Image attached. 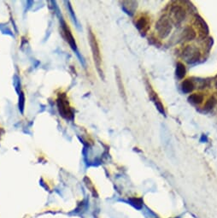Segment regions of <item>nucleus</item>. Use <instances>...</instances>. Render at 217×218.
<instances>
[{
  "instance_id": "1",
  "label": "nucleus",
  "mask_w": 217,
  "mask_h": 218,
  "mask_svg": "<svg viewBox=\"0 0 217 218\" xmlns=\"http://www.w3.org/2000/svg\"><path fill=\"white\" fill-rule=\"evenodd\" d=\"M89 42L91 45V52H92V57L94 60L96 68L98 71V73L101 76H103V70H102V57H101V53H100L99 46L96 39V36L93 34V32L89 29Z\"/></svg>"
},
{
  "instance_id": "2",
  "label": "nucleus",
  "mask_w": 217,
  "mask_h": 218,
  "mask_svg": "<svg viewBox=\"0 0 217 218\" xmlns=\"http://www.w3.org/2000/svg\"><path fill=\"white\" fill-rule=\"evenodd\" d=\"M156 30L161 39H166L172 32L173 24L168 16H162L156 22Z\"/></svg>"
},
{
  "instance_id": "3",
  "label": "nucleus",
  "mask_w": 217,
  "mask_h": 218,
  "mask_svg": "<svg viewBox=\"0 0 217 218\" xmlns=\"http://www.w3.org/2000/svg\"><path fill=\"white\" fill-rule=\"evenodd\" d=\"M187 16V11L185 8L180 5H173L170 7L169 16L168 17L175 26H179L185 21Z\"/></svg>"
},
{
  "instance_id": "4",
  "label": "nucleus",
  "mask_w": 217,
  "mask_h": 218,
  "mask_svg": "<svg viewBox=\"0 0 217 218\" xmlns=\"http://www.w3.org/2000/svg\"><path fill=\"white\" fill-rule=\"evenodd\" d=\"M182 57L187 63L192 64L200 60L201 53L197 46L192 45H188L183 49Z\"/></svg>"
},
{
  "instance_id": "5",
  "label": "nucleus",
  "mask_w": 217,
  "mask_h": 218,
  "mask_svg": "<svg viewBox=\"0 0 217 218\" xmlns=\"http://www.w3.org/2000/svg\"><path fill=\"white\" fill-rule=\"evenodd\" d=\"M57 106H58V109H59V112L61 114V116L62 117L66 118L68 120H70L73 118V112H72V109L70 108L69 103V100L67 98L64 93L61 94L58 99H57Z\"/></svg>"
},
{
  "instance_id": "6",
  "label": "nucleus",
  "mask_w": 217,
  "mask_h": 218,
  "mask_svg": "<svg viewBox=\"0 0 217 218\" xmlns=\"http://www.w3.org/2000/svg\"><path fill=\"white\" fill-rule=\"evenodd\" d=\"M194 25L200 39H206L208 37V33H209V28H208V24L204 21V19L199 15H196L194 17Z\"/></svg>"
},
{
  "instance_id": "7",
  "label": "nucleus",
  "mask_w": 217,
  "mask_h": 218,
  "mask_svg": "<svg viewBox=\"0 0 217 218\" xmlns=\"http://www.w3.org/2000/svg\"><path fill=\"white\" fill-rule=\"evenodd\" d=\"M147 88H148V92H149V97L151 99V101L154 103V105L156 107V109H158V111L160 112L161 114H162L163 116H166V111L165 109H164V105L162 104V102L160 99L159 96L157 95L156 93L153 89H152L151 86V84H149L147 82Z\"/></svg>"
},
{
  "instance_id": "8",
  "label": "nucleus",
  "mask_w": 217,
  "mask_h": 218,
  "mask_svg": "<svg viewBox=\"0 0 217 218\" xmlns=\"http://www.w3.org/2000/svg\"><path fill=\"white\" fill-rule=\"evenodd\" d=\"M136 27L138 28L139 33L142 35H145L151 27V21L150 18L146 16H142L138 18L137 22L135 23Z\"/></svg>"
},
{
  "instance_id": "9",
  "label": "nucleus",
  "mask_w": 217,
  "mask_h": 218,
  "mask_svg": "<svg viewBox=\"0 0 217 218\" xmlns=\"http://www.w3.org/2000/svg\"><path fill=\"white\" fill-rule=\"evenodd\" d=\"M197 37V32L196 30L191 26H187L184 28L181 34V39L185 42H190L192 41L193 39H196Z\"/></svg>"
},
{
  "instance_id": "10",
  "label": "nucleus",
  "mask_w": 217,
  "mask_h": 218,
  "mask_svg": "<svg viewBox=\"0 0 217 218\" xmlns=\"http://www.w3.org/2000/svg\"><path fill=\"white\" fill-rule=\"evenodd\" d=\"M62 33H63V34H64V36H65L67 41H68V42H69V44L70 45H71V47L74 49V50H75V49H76L75 41H74V38H73V36H72L71 33H70L69 28V27H68V26L66 25L65 22H62Z\"/></svg>"
},
{
  "instance_id": "11",
  "label": "nucleus",
  "mask_w": 217,
  "mask_h": 218,
  "mask_svg": "<svg viewBox=\"0 0 217 218\" xmlns=\"http://www.w3.org/2000/svg\"><path fill=\"white\" fill-rule=\"evenodd\" d=\"M180 88L184 93H191L195 89V85L191 79H186L180 84Z\"/></svg>"
},
{
  "instance_id": "12",
  "label": "nucleus",
  "mask_w": 217,
  "mask_h": 218,
  "mask_svg": "<svg viewBox=\"0 0 217 218\" xmlns=\"http://www.w3.org/2000/svg\"><path fill=\"white\" fill-rule=\"evenodd\" d=\"M122 4H123L122 5L123 9L130 16L134 14V11L138 7V2H135V1H126V2H123Z\"/></svg>"
},
{
  "instance_id": "13",
  "label": "nucleus",
  "mask_w": 217,
  "mask_h": 218,
  "mask_svg": "<svg viewBox=\"0 0 217 218\" xmlns=\"http://www.w3.org/2000/svg\"><path fill=\"white\" fill-rule=\"evenodd\" d=\"M204 99V96L203 93L200 92H196V93H192L190 96L188 97V101L189 103H191L194 105H200L201 104H203Z\"/></svg>"
},
{
  "instance_id": "14",
  "label": "nucleus",
  "mask_w": 217,
  "mask_h": 218,
  "mask_svg": "<svg viewBox=\"0 0 217 218\" xmlns=\"http://www.w3.org/2000/svg\"><path fill=\"white\" fill-rule=\"evenodd\" d=\"M175 74H176V77H177L179 80H183L184 77L186 76V74H187L186 66L184 65V63H181V62H178L177 64H176Z\"/></svg>"
},
{
  "instance_id": "15",
  "label": "nucleus",
  "mask_w": 217,
  "mask_h": 218,
  "mask_svg": "<svg viewBox=\"0 0 217 218\" xmlns=\"http://www.w3.org/2000/svg\"><path fill=\"white\" fill-rule=\"evenodd\" d=\"M216 98L215 96H211L208 98V100L206 101V103H205V105H204V110H205V111H210V110H212V109L215 108V106L216 105Z\"/></svg>"
},
{
  "instance_id": "16",
  "label": "nucleus",
  "mask_w": 217,
  "mask_h": 218,
  "mask_svg": "<svg viewBox=\"0 0 217 218\" xmlns=\"http://www.w3.org/2000/svg\"><path fill=\"white\" fill-rule=\"evenodd\" d=\"M116 81H117L118 87H119V91L121 92L122 96L124 97V98L126 99V92H125V89H124V87H123V83H122L121 74H120V72L118 70L117 72H116Z\"/></svg>"
},
{
  "instance_id": "17",
  "label": "nucleus",
  "mask_w": 217,
  "mask_h": 218,
  "mask_svg": "<svg viewBox=\"0 0 217 218\" xmlns=\"http://www.w3.org/2000/svg\"><path fill=\"white\" fill-rule=\"evenodd\" d=\"M133 205H134L136 208H141L142 206V201L139 198H133Z\"/></svg>"
},
{
  "instance_id": "18",
  "label": "nucleus",
  "mask_w": 217,
  "mask_h": 218,
  "mask_svg": "<svg viewBox=\"0 0 217 218\" xmlns=\"http://www.w3.org/2000/svg\"><path fill=\"white\" fill-rule=\"evenodd\" d=\"M215 88L217 89V80H216V81H215Z\"/></svg>"
}]
</instances>
